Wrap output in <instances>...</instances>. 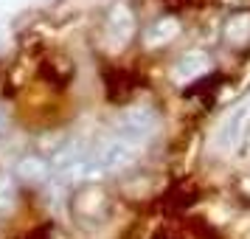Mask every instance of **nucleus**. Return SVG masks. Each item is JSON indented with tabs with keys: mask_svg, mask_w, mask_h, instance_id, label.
Instances as JSON below:
<instances>
[{
	"mask_svg": "<svg viewBox=\"0 0 250 239\" xmlns=\"http://www.w3.org/2000/svg\"><path fill=\"white\" fill-rule=\"evenodd\" d=\"M155 239H174V237H171L169 231H163V234H158V237H155Z\"/></svg>",
	"mask_w": 250,
	"mask_h": 239,
	"instance_id": "nucleus-1",
	"label": "nucleus"
}]
</instances>
